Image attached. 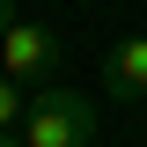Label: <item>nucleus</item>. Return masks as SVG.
Instances as JSON below:
<instances>
[{
  "instance_id": "nucleus-1",
  "label": "nucleus",
  "mask_w": 147,
  "mask_h": 147,
  "mask_svg": "<svg viewBox=\"0 0 147 147\" xmlns=\"http://www.w3.org/2000/svg\"><path fill=\"white\" fill-rule=\"evenodd\" d=\"M96 103L81 88H37L30 118H22V147H88L96 140Z\"/></svg>"
},
{
  "instance_id": "nucleus-2",
  "label": "nucleus",
  "mask_w": 147,
  "mask_h": 147,
  "mask_svg": "<svg viewBox=\"0 0 147 147\" xmlns=\"http://www.w3.org/2000/svg\"><path fill=\"white\" fill-rule=\"evenodd\" d=\"M0 74H15L22 88H52L59 74V37L44 22H15V30L0 37Z\"/></svg>"
},
{
  "instance_id": "nucleus-3",
  "label": "nucleus",
  "mask_w": 147,
  "mask_h": 147,
  "mask_svg": "<svg viewBox=\"0 0 147 147\" xmlns=\"http://www.w3.org/2000/svg\"><path fill=\"white\" fill-rule=\"evenodd\" d=\"M103 88L118 103H147V37H125L103 52Z\"/></svg>"
},
{
  "instance_id": "nucleus-4",
  "label": "nucleus",
  "mask_w": 147,
  "mask_h": 147,
  "mask_svg": "<svg viewBox=\"0 0 147 147\" xmlns=\"http://www.w3.org/2000/svg\"><path fill=\"white\" fill-rule=\"evenodd\" d=\"M22 118H30V96L15 74H0V132H22Z\"/></svg>"
},
{
  "instance_id": "nucleus-5",
  "label": "nucleus",
  "mask_w": 147,
  "mask_h": 147,
  "mask_svg": "<svg viewBox=\"0 0 147 147\" xmlns=\"http://www.w3.org/2000/svg\"><path fill=\"white\" fill-rule=\"evenodd\" d=\"M15 22H22V15H15V0H0V37L15 30Z\"/></svg>"
},
{
  "instance_id": "nucleus-6",
  "label": "nucleus",
  "mask_w": 147,
  "mask_h": 147,
  "mask_svg": "<svg viewBox=\"0 0 147 147\" xmlns=\"http://www.w3.org/2000/svg\"><path fill=\"white\" fill-rule=\"evenodd\" d=\"M0 147H22V132H0Z\"/></svg>"
}]
</instances>
